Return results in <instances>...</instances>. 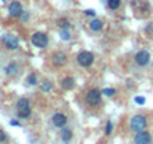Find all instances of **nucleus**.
<instances>
[{
    "instance_id": "dca6fc26",
    "label": "nucleus",
    "mask_w": 153,
    "mask_h": 144,
    "mask_svg": "<svg viewBox=\"0 0 153 144\" xmlns=\"http://www.w3.org/2000/svg\"><path fill=\"white\" fill-rule=\"evenodd\" d=\"M57 27L60 30H65V29H71V20L63 17V18H59L57 20Z\"/></svg>"
},
{
    "instance_id": "393cba45",
    "label": "nucleus",
    "mask_w": 153,
    "mask_h": 144,
    "mask_svg": "<svg viewBox=\"0 0 153 144\" xmlns=\"http://www.w3.org/2000/svg\"><path fill=\"white\" fill-rule=\"evenodd\" d=\"M6 140H8V137H6L5 131H2V129H0V143H5Z\"/></svg>"
},
{
    "instance_id": "aec40b11",
    "label": "nucleus",
    "mask_w": 153,
    "mask_h": 144,
    "mask_svg": "<svg viewBox=\"0 0 153 144\" xmlns=\"http://www.w3.org/2000/svg\"><path fill=\"white\" fill-rule=\"evenodd\" d=\"M60 38L62 41H71V29H65V30H60Z\"/></svg>"
},
{
    "instance_id": "bb28decb",
    "label": "nucleus",
    "mask_w": 153,
    "mask_h": 144,
    "mask_svg": "<svg viewBox=\"0 0 153 144\" xmlns=\"http://www.w3.org/2000/svg\"><path fill=\"white\" fill-rule=\"evenodd\" d=\"M11 126H21V125H20V122H18V120H15V119H14V120H11Z\"/></svg>"
},
{
    "instance_id": "f8f14e48",
    "label": "nucleus",
    "mask_w": 153,
    "mask_h": 144,
    "mask_svg": "<svg viewBox=\"0 0 153 144\" xmlns=\"http://www.w3.org/2000/svg\"><path fill=\"white\" fill-rule=\"evenodd\" d=\"M89 29L92 30V32H101L102 29H104V21L102 20H99V18H92V21L89 23Z\"/></svg>"
},
{
    "instance_id": "2eb2a0df",
    "label": "nucleus",
    "mask_w": 153,
    "mask_h": 144,
    "mask_svg": "<svg viewBox=\"0 0 153 144\" xmlns=\"http://www.w3.org/2000/svg\"><path fill=\"white\" fill-rule=\"evenodd\" d=\"M18 65L15 63V62H11L6 68H5V72H6V75H15L17 72H18Z\"/></svg>"
},
{
    "instance_id": "423d86ee",
    "label": "nucleus",
    "mask_w": 153,
    "mask_h": 144,
    "mask_svg": "<svg viewBox=\"0 0 153 144\" xmlns=\"http://www.w3.org/2000/svg\"><path fill=\"white\" fill-rule=\"evenodd\" d=\"M3 44H5L6 50H9V51H14V50H17V48L20 47L18 38L14 36V35H9V33L3 35Z\"/></svg>"
},
{
    "instance_id": "7ed1b4c3",
    "label": "nucleus",
    "mask_w": 153,
    "mask_h": 144,
    "mask_svg": "<svg viewBox=\"0 0 153 144\" xmlns=\"http://www.w3.org/2000/svg\"><path fill=\"white\" fill-rule=\"evenodd\" d=\"M93 62H95V54L92 51H86L84 50V51H80L78 56H76V63H78L80 66H83V68L92 66Z\"/></svg>"
},
{
    "instance_id": "4468645a",
    "label": "nucleus",
    "mask_w": 153,
    "mask_h": 144,
    "mask_svg": "<svg viewBox=\"0 0 153 144\" xmlns=\"http://www.w3.org/2000/svg\"><path fill=\"white\" fill-rule=\"evenodd\" d=\"M72 137H74V132H72V129L62 128V131H60V138H62V141H63V143H71Z\"/></svg>"
},
{
    "instance_id": "39448f33",
    "label": "nucleus",
    "mask_w": 153,
    "mask_h": 144,
    "mask_svg": "<svg viewBox=\"0 0 153 144\" xmlns=\"http://www.w3.org/2000/svg\"><path fill=\"white\" fill-rule=\"evenodd\" d=\"M129 125H131V129L134 132L146 131V128H147V119L144 116H141V114H137V116H134L131 119V123Z\"/></svg>"
},
{
    "instance_id": "6ab92c4d",
    "label": "nucleus",
    "mask_w": 153,
    "mask_h": 144,
    "mask_svg": "<svg viewBox=\"0 0 153 144\" xmlns=\"http://www.w3.org/2000/svg\"><path fill=\"white\" fill-rule=\"evenodd\" d=\"M41 90H42L44 93H50V92L53 90V83H51V81H47V80L42 81V83H41Z\"/></svg>"
},
{
    "instance_id": "ddd939ff",
    "label": "nucleus",
    "mask_w": 153,
    "mask_h": 144,
    "mask_svg": "<svg viewBox=\"0 0 153 144\" xmlns=\"http://www.w3.org/2000/svg\"><path fill=\"white\" fill-rule=\"evenodd\" d=\"M60 86L63 90H72L75 87V80L72 77H65L62 81H60Z\"/></svg>"
},
{
    "instance_id": "cd10ccee",
    "label": "nucleus",
    "mask_w": 153,
    "mask_h": 144,
    "mask_svg": "<svg viewBox=\"0 0 153 144\" xmlns=\"http://www.w3.org/2000/svg\"><path fill=\"white\" fill-rule=\"evenodd\" d=\"M2 2H6V0H2Z\"/></svg>"
},
{
    "instance_id": "0eeeda50",
    "label": "nucleus",
    "mask_w": 153,
    "mask_h": 144,
    "mask_svg": "<svg viewBox=\"0 0 153 144\" xmlns=\"http://www.w3.org/2000/svg\"><path fill=\"white\" fill-rule=\"evenodd\" d=\"M51 63H53L56 68L65 66V65L68 63V56H66V53H63V51H56V53H53V56H51Z\"/></svg>"
},
{
    "instance_id": "20e7f679",
    "label": "nucleus",
    "mask_w": 153,
    "mask_h": 144,
    "mask_svg": "<svg viewBox=\"0 0 153 144\" xmlns=\"http://www.w3.org/2000/svg\"><path fill=\"white\" fill-rule=\"evenodd\" d=\"M86 102L90 107H98L102 102V92L99 89H90L86 95Z\"/></svg>"
},
{
    "instance_id": "9b49d317",
    "label": "nucleus",
    "mask_w": 153,
    "mask_h": 144,
    "mask_svg": "<svg viewBox=\"0 0 153 144\" xmlns=\"http://www.w3.org/2000/svg\"><path fill=\"white\" fill-rule=\"evenodd\" d=\"M51 122H53V125H54L56 128L62 129V128L66 126V123H68V117H66V114H63V113H56V114L51 117Z\"/></svg>"
},
{
    "instance_id": "412c9836",
    "label": "nucleus",
    "mask_w": 153,
    "mask_h": 144,
    "mask_svg": "<svg viewBox=\"0 0 153 144\" xmlns=\"http://www.w3.org/2000/svg\"><path fill=\"white\" fill-rule=\"evenodd\" d=\"M102 95H105V96H108V98H113V96L116 95V89H110V87H107V89L102 90Z\"/></svg>"
},
{
    "instance_id": "1a4fd4ad",
    "label": "nucleus",
    "mask_w": 153,
    "mask_h": 144,
    "mask_svg": "<svg viewBox=\"0 0 153 144\" xmlns=\"http://www.w3.org/2000/svg\"><path fill=\"white\" fill-rule=\"evenodd\" d=\"M134 143L135 144H152V135L147 131H140L135 134Z\"/></svg>"
},
{
    "instance_id": "a211bd4d",
    "label": "nucleus",
    "mask_w": 153,
    "mask_h": 144,
    "mask_svg": "<svg viewBox=\"0 0 153 144\" xmlns=\"http://www.w3.org/2000/svg\"><path fill=\"white\" fill-rule=\"evenodd\" d=\"M120 5H122V0H107V6H108V9H111V11L119 9Z\"/></svg>"
},
{
    "instance_id": "6e6552de",
    "label": "nucleus",
    "mask_w": 153,
    "mask_h": 144,
    "mask_svg": "<svg viewBox=\"0 0 153 144\" xmlns=\"http://www.w3.org/2000/svg\"><path fill=\"white\" fill-rule=\"evenodd\" d=\"M134 60H135V63L138 65V66H147L149 63H150V53L147 51V50H140L137 54H135V57H134Z\"/></svg>"
},
{
    "instance_id": "a878e982",
    "label": "nucleus",
    "mask_w": 153,
    "mask_h": 144,
    "mask_svg": "<svg viewBox=\"0 0 153 144\" xmlns=\"http://www.w3.org/2000/svg\"><path fill=\"white\" fill-rule=\"evenodd\" d=\"M135 102H137L138 105H144V104H146V99L141 98V96H137V98H135Z\"/></svg>"
},
{
    "instance_id": "9d476101",
    "label": "nucleus",
    "mask_w": 153,
    "mask_h": 144,
    "mask_svg": "<svg viewBox=\"0 0 153 144\" xmlns=\"http://www.w3.org/2000/svg\"><path fill=\"white\" fill-rule=\"evenodd\" d=\"M8 12H9V17L12 18H20V15L24 12L23 11V5L20 2H12L8 8Z\"/></svg>"
},
{
    "instance_id": "5701e85b",
    "label": "nucleus",
    "mask_w": 153,
    "mask_h": 144,
    "mask_svg": "<svg viewBox=\"0 0 153 144\" xmlns=\"http://www.w3.org/2000/svg\"><path fill=\"white\" fill-rule=\"evenodd\" d=\"M84 15L92 17V18H96V11H95V9H86V11H84Z\"/></svg>"
},
{
    "instance_id": "4be33fe9",
    "label": "nucleus",
    "mask_w": 153,
    "mask_h": 144,
    "mask_svg": "<svg viewBox=\"0 0 153 144\" xmlns=\"http://www.w3.org/2000/svg\"><path fill=\"white\" fill-rule=\"evenodd\" d=\"M111 134H113V122L108 120L105 125V135H111Z\"/></svg>"
},
{
    "instance_id": "f03ea898",
    "label": "nucleus",
    "mask_w": 153,
    "mask_h": 144,
    "mask_svg": "<svg viewBox=\"0 0 153 144\" xmlns=\"http://www.w3.org/2000/svg\"><path fill=\"white\" fill-rule=\"evenodd\" d=\"M30 41H32V44H33L36 48H39V50L47 48V47H48V42H50L48 35L44 33V32H35V33L32 35Z\"/></svg>"
},
{
    "instance_id": "f257e3e1",
    "label": "nucleus",
    "mask_w": 153,
    "mask_h": 144,
    "mask_svg": "<svg viewBox=\"0 0 153 144\" xmlns=\"http://www.w3.org/2000/svg\"><path fill=\"white\" fill-rule=\"evenodd\" d=\"M17 114L20 119H27L32 114V108H30V101L27 98H20L17 101Z\"/></svg>"
},
{
    "instance_id": "b1692460",
    "label": "nucleus",
    "mask_w": 153,
    "mask_h": 144,
    "mask_svg": "<svg viewBox=\"0 0 153 144\" xmlns=\"http://www.w3.org/2000/svg\"><path fill=\"white\" fill-rule=\"evenodd\" d=\"M29 18H30V15H29V12H26V11H24V12H23V14L20 15V20H21L23 23H26V21H29Z\"/></svg>"
},
{
    "instance_id": "f3484780",
    "label": "nucleus",
    "mask_w": 153,
    "mask_h": 144,
    "mask_svg": "<svg viewBox=\"0 0 153 144\" xmlns=\"http://www.w3.org/2000/svg\"><path fill=\"white\" fill-rule=\"evenodd\" d=\"M26 84H27V86H38V75L35 74V72H32V74L27 75Z\"/></svg>"
}]
</instances>
